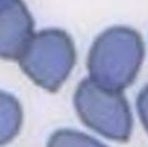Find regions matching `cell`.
Wrapping results in <instances>:
<instances>
[{
    "mask_svg": "<svg viewBox=\"0 0 148 147\" xmlns=\"http://www.w3.org/2000/svg\"><path fill=\"white\" fill-rule=\"evenodd\" d=\"M23 111L14 95L0 90V145L12 142L21 129Z\"/></svg>",
    "mask_w": 148,
    "mask_h": 147,
    "instance_id": "obj_5",
    "label": "cell"
},
{
    "mask_svg": "<svg viewBox=\"0 0 148 147\" xmlns=\"http://www.w3.org/2000/svg\"><path fill=\"white\" fill-rule=\"evenodd\" d=\"M73 101L81 121L95 133L118 142L130 139L133 116L121 90L102 88L88 77L80 82Z\"/></svg>",
    "mask_w": 148,
    "mask_h": 147,
    "instance_id": "obj_3",
    "label": "cell"
},
{
    "mask_svg": "<svg viewBox=\"0 0 148 147\" xmlns=\"http://www.w3.org/2000/svg\"><path fill=\"white\" fill-rule=\"evenodd\" d=\"M17 61L37 86L56 92L75 66L76 49L66 31L48 28L34 33Z\"/></svg>",
    "mask_w": 148,
    "mask_h": 147,
    "instance_id": "obj_2",
    "label": "cell"
},
{
    "mask_svg": "<svg viewBox=\"0 0 148 147\" xmlns=\"http://www.w3.org/2000/svg\"><path fill=\"white\" fill-rule=\"evenodd\" d=\"M137 109L140 119L148 133V85L140 90L137 98Z\"/></svg>",
    "mask_w": 148,
    "mask_h": 147,
    "instance_id": "obj_7",
    "label": "cell"
},
{
    "mask_svg": "<svg viewBox=\"0 0 148 147\" xmlns=\"http://www.w3.org/2000/svg\"><path fill=\"white\" fill-rule=\"evenodd\" d=\"M34 19L21 0L0 9V59L17 61L34 35Z\"/></svg>",
    "mask_w": 148,
    "mask_h": 147,
    "instance_id": "obj_4",
    "label": "cell"
},
{
    "mask_svg": "<svg viewBox=\"0 0 148 147\" xmlns=\"http://www.w3.org/2000/svg\"><path fill=\"white\" fill-rule=\"evenodd\" d=\"M51 146H103L99 140L81 132L73 130H60L50 137Z\"/></svg>",
    "mask_w": 148,
    "mask_h": 147,
    "instance_id": "obj_6",
    "label": "cell"
},
{
    "mask_svg": "<svg viewBox=\"0 0 148 147\" xmlns=\"http://www.w3.org/2000/svg\"><path fill=\"white\" fill-rule=\"evenodd\" d=\"M16 1H17V0H0V9L7 7L8 5H10Z\"/></svg>",
    "mask_w": 148,
    "mask_h": 147,
    "instance_id": "obj_8",
    "label": "cell"
},
{
    "mask_svg": "<svg viewBox=\"0 0 148 147\" xmlns=\"http://www.w3.org/2000/svg\"><path fill=\"white\" fill-rule=\"evenodd\" d=\"M143 59L140 34L128 26H112L93 42L87 67L90 78L100 87L122 92L134 83Z\"/></svg>",
    "mask_w": 148,
    "mask_h": 147,
    "instance_id": "obj_1",
    "label": "cell"
}]
</instances>
